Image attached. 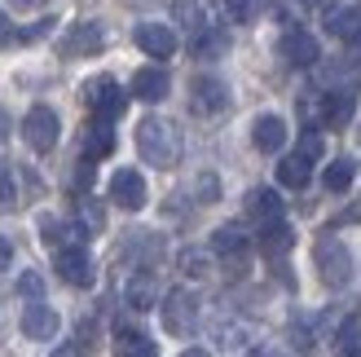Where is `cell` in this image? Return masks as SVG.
I'll use <instances>...</instances> for the list:
<instances>
[{
	"instance_id": "cell-5",
	"label": "cell",
	"mask_w": 361,
	"mask_h": 357,
	"mask_svg": "<svg viewBox=\"0 0 361 357\" xmlns=\"http://www.w3.org/2000/svg\"><path fill=\"white\" fill-rule=\"evenodd\" d=\"M229 88L225 80H216V75H194L190 80V111L198 119H216V115H225L229 111Z\"/></svg>"
},
{
	"instance_id": "cell-45",
	"label": "cell",
	"mask_w": 361,
	"mask_h": 357,
	"mask_svg": "<svg viewBox=\"0 0 361 357\" xmlns=\"http://www.w3.org/2000/svg\"><path fill=\"white\" fill-rule=\"evenodd\" d=\"M251 357H282V353H278V349H256Z\"/></svg>"
},
{
	"instance_id": "cell-41",
	"label": "cell",
	"mask_w": 361,
	"mask_h": 357,
	"mask_svg": "<svg viewBox=\"0 0 361 357\" xmlns=\"http://www.w3.org/2000/svg\"><path fill=\"white\" fill-rule=\"evenodd\" d=\"M9 265H13V243L0 238V270H9Z\"/></svg>"
},
{
	"instance_id": "cell-15",
	"label": "cell",
	"mask_w": 361,
	"mask_h": 357,
	"mask_svg": "<svg viewBox=\"0 0 361 357\" xmlns=\"http://www.w3.org/2000/svg\"><path fill=\"white\" fill-rule=\"evenodd\" d=\"M133 40H137L141 53H150V58H172V53H176V35L164 23H141Z\"/></svg>"
},
{
	"instance_id": "cell-42",
	"label": "cell",
	"mask_w": 361,
	"mask_h": 357,
	"mask_svg": "<svg viewBox=\"0 0 361 357\" xmlns=\"http://www.w3.org/2000/svg\"><path fill=\"white\" fill-rule=\"evenodd\" d=\"M9 40H13V23H9V18H5V13H0V49H5Z\"/></svg>"
},
{
	"instance_id": "cell-3",
	"label": "cell",
	"mask_w": 361,
	"mask_h": 357,
	"mask_svg": "<svg viewBox=\"0 0 361 357\" xmlns=\"http://www.w3.org/2000/svg\"><path fill=\"white\" fill-rule=\"evenodd\" d=\"M84 106L93 111V119L115 123L123 111H128V93L119 88V80H111V75H97V80H88V84H84Z\"/></svg>"
},
{
	"instance_id": "cell-30",
	"label": "cell",
	"mask_w": 361,
	"mask_h": 357,
	"mask_svg": "<svg viewBox=\"0 0 361 357\" xmlns=\"http://www.w3.org/2000/svg\"><path fill=\"white\" fill-rule=\"evenodd\" d=\"M159 252H164V247H159V238H150L146 229H141V234H137L133 243H123V256H141V265L159 260Z\"/></svg>"
},
{
	"instance_id": "cell-36",
	"label": "cell",
	"mask_w": 361,
	"mask_h": 357,
	"mask_svg": "<svg viewBox=\"0 0 361 357\" xmlns=\"http://www.w3.org/2000/svg\"><path fill=\"white\" fill-rule=\"evenodd\" d=\"M80 225L88 229V234H97V229H102V207L88 203V199H80Z\"/></svg>"
},
{
	"instance_id": "cell-46",
	"label": "cell",
	"mask_w": 361,
	"mask_h": 357,
	"mask_svg": "<svg viewBox=\"0 0 361 357\" xmlns=\"http://www.w3.org/2000/svg\"><path fill=\"white\" fill-rule=\"evenodd\" d=\"M5 133H9V115H5V111H0V137H5Z\"/></svg>"
},
{
	"instance_id": "cell-29",
	"label": "cell",
	"mask_w": 361,
	"mask_h": 357,
	"mask_svg": "<svg viewBox=\"0 0 361 357\" xmlns=\"http://www.w3.org/2000/svg\"><path fill=\"white\" fill-rule=\"evenodd\" d=\"M225 53V31H194V58H221Z\"/></svg>"
},
{
	"instance_id": "cell-31",
	"label": "cell",
	"mask_w": 361,
	"mask_h": 357,
	"mask_svg": "<svg viewBox=\"0 0 361 357\" xmlns=\"http://www.w3.org/2000/svg\"><path fill=\"white\" fill-rule=\"evenodd\" d=\"M335 349L344 353V357H357V353H361V322H357V317H348V322H344V331H339Z\"/></svg>"
},
{
	"instance_id": "cell-23",
	"label": "cell",
	"mask_w": 361,
	"mask_h": 357,
	"mask_svg": "<svg viewBox=\"0 0 361 357\" xmlns=\"http://www.w3.org/2000/svg\"><path fill=\"white\" fill-rule=\"evenodd\" d=\"M309 176H313V159H304V155H291V159H282V164H278V181L286 190H304V186H309Z\"/></svg>"
},
{
	"instance_id": "cell-27",
	"label": "cell",
	"mask_w": 361,
	"mask_h": 357,
	"mask_svg": "<svg viewBox=\"0 0 361 357\" xmlns=\"http://www.w3.org/2000/svg\"><path fill=\"white\" fill-rule=\"evenodd\" d=\"M212 340H216V349H225V353L247 349V327L243 322H216L212 327Z\"/></svg>"
},
{
	"instance_id": "cell-11",
	"label": "cell",
	"mask_w": 361,
	"mask_h": 357,
	"mask_svg": "<svg viewBox=\"0 0 361 357\" xmlns=\"http://www.w3.org/2000/svg\"><path fill=\"white\" fill-rule=\"evenodd\" d=\"M111 203L123 207V212H141V207H146V181H141V172L119 168L111 176Z\"/></svg>"
},
{
	"instance_id": "cell-26",
	"label": "cell",
	"mask_w": 361,
	"mask_h": 357,
	"mask_svg": "<svg viewBox=\"0 0 361 357\" xmlns=\"http://www.w3.org/2000/svg\"><path fill=\"white\" fill-rule=\"evenodd\" d=\"M353 176H357V164H353V159H344V155H339L335 164L326 168V176H322V181H326V190H331V194H344V190L353 186Z\"/></svg>"
},
{
	"instance_id": "cell-7",
	"label": "cell",
	"mask_w": 361,
	"mask_h": 357,
	"mask_svg": "<svg viewBox=\"0 0 361 357\" xmlns=\"http://www.w3.org/2000/svg\"><path fill=\"white\" fill-rule=\"evenodd\" d=\"M164 327H168L172 335H190V331L198 327V296H194L190 287L168 291V300H164Z\"/></svg>"
},
{
	"instance_id": "cell-10",
	"label": "cell",
	"mask_w": 361,
	"mask_h": 357,
	"mask_svg": "<svg viewBox=\"0 0 361 357\" xmlns=\"http://www.w3.org/2000/svg\"><path fill=\"white\" fill-rule=\"evenodd\" d=\"M102 44H106V31L97 27V23H75L66 35H62V58H93V53H102Z\"/></svg>"
},
{
	"instance_id": "cell-9",
	"label": "cell",
	"mask_w": 361,
	"mask_h": 357,
	"mask_svg": "<svg viewBox=\"0 0 361 357\" xmlns=\"http://www.w3.org/2000/svg\"><path fill=\"white\" fill-rule=\"evenodd\" d=\"M88 229L80 221H62V217H40V243L49 252H62V247H84Z\"/></svg>"
},
{
	"instance_id": "cell-19",
	"label": "cell",
	"mask_w": 361,
	"mask_h": 357,
	"mask_svg": "<svg viewBox=\"0 0 361 357\" xmlns=\"http://www.w3.org/2000/svg\"><path fill=\"white\" fill-rule=\"evenodd\" d=\"M322 27H326V35H335V40H353V35H361V18H357L353 5H326Z\"/></svg>"
},
{
	"instance_id": "cell-32",
	"label": "cell",
	"mask_w": 361,
	"mask_h": 357,
	"mask_svg": "<svg viewBox=\"0 0 361 357\" xmlns=\"http://www.w3.org/2000/svg\"><path fill=\"white\" fill-rule=\"evenodd\" d=\"M225 9L233 23H256L260 9H264V0H225Z\"/></svg>"
},
{
	"instance_id": "cell-37",
	"label": "cell",
	"mask_w": 361,
	"mask_h": 357,
	"mask_svg": "<svg viewBox=\"0 0 361 357\" xmlns=\"http://www.w3.org/2000/svg\"><path fill=\"white\" fill-rule=\"evenodd\" d=\"M75 344H80V353L88 357L97 349V322H80V331H75Z\"/></svg>"
},
{
	"instance_id": "cell-4",
	"label": "cell",
	"mask_w": 361,
	"mask_h": 357,
	"mask_svg": "<svg viewBox=\"0 0 361 357\" xmlns=\"http://www.w3.org/2000/svg\"><path fill=\"white\" fill-rule=\"evenodd\" d=\"M58 137H62V119H58L53 106H31V111L23 115V141L31 150L49 155L53 146H58Z\"/></svg>"
},
{
	"instance_id": "cell-38",
	"label": "cell",
	"mask_w": 361,
	"mask_h": 357,
	"mask_svg": "<svg viewBox=\"0 0 361 357\" xmlns=\"http://www.w3.org/2000/svg\"><path fill=\"white\" fill-rule=\"evenodd\" d=\"M300 155H304V159H317V155H322V133H313V128L304 133V137H300Z\"/></svg>"
},
{
	"instance_id": "cell-39",
	"label": "cell",
	"mask_w": 361,
	"mask_h": 357,
	"mask_svg": "<svg viewBox=\"0 0 361 357\" xmlns=\"http://www.w3.org/2000/svg\"><path fill=\"white\" fill-rule=\"evenodd\" d=\"M18 291H23V296H31V300H40V291H44L40 274H23V278H18Z\"/></svg>"
},
{
	"instance_id": "cell-24",
	"label": "cell",
	"mask_w": 361,
	"mask_h": 357,
	"mask_svg": "<svg viewBox=\"0 0 361 357\" xmlns=\"http://www.w3.org/2000/svg\"><path fill=\"white\" fill-rule=\"evenodd\" d=\"M291 243H295V234H291L282 221L260 225V252H264V256H286V252H291Z\"/></svg>"
},
{
	"instance_id": "cell-12",
	"label": "cell",
	"mask_w": 361,
	"mask_h": 357,
	"mask_svg": "<svg viewBox=\"0 0 361 357\" xmlns=\"http://www.w3.org/2000/svg\"><path fill=\"white\" fill-rule=\"evenodd\" d=\"M58 327H62L58 309L40 305V300H31V305L23 309V335H27V340H53V335H58Z\"/></svg>"
},
{
	"instance_id": "cell-1",
	"label": "cell",
	"mask_w": 361,
	"mask_h": 357,
	"mask_svg": "<svg viewBox=\"0 0 361 357\" xmlns=\"http://www.w3.org/2000/svg\"><path fill=\"white\" fill-rule=\"evenodd\" d=\"M137 150L154 168H176L180 164V128L172 119H159V115L141 119L137 123Z\"/></svg>"
},
{
	"instance_id": "cell-21",
	"label": "cell",
	"mask_w": 361,
	"mask_h": 357,
	"mask_svg": "<svg viewBox=\"0 0 361 357\" xmlns=\"http://www.w3.org/2000/svg\"><path fill=\"white\" fill-rule=\"evenodd\" d=\"M115 357H159V349H154L150 335H141L133 327H119V335H115Z\"/></svg>"
},
{
	"instance_id": "cell-13",
	"label": "cell",
	"mask_w": 361,
	"mask_h": 357,
	"mask_svg": "<svg viewBox=\"0 0 361 357\" xmlns=\"http://www.w3.org/2000/svg\"><path fill=\"white\" fill-rule=\"evenodd\" d=\"M282 58L291 62V66H317L322 49H317V40L304 27H291V31L282 35Z\"/></svg>"
},
{
	"instance_id": "cell-22",
	"label": "cell",
	"mask_w": 361,
	"mask_h": 357,
	"mask_svg": "<svg viewBox=\"0 0 361 357\" xmlns=\"http://www.w3.org/2000/svg\"><path fill=\"white\" fill-rule=\"evenodd\" d=\"M111 150H115L111 123H106V119H93V123H88V133H84V159H106Z\"/></svg>"
},
{
	"instance_id": "cell-18",
	"label": "cell",
	"mask_w": 361,
	"mask_h": 357,
	"mask_svg": "<svg viewBox=\"0 0 361 357\" xmlns=\"http://www.w3.org/2000/svg\"><path fill=\"white\" fill-rule=\"evenodd\" d=\"M251 141H256L260 155H278L286 146V123L278 115H260L256 123H251Z\"/></svg>"
},
{
	"instance_id": "cell-40",
	"label": "cell",
	"mask_w": 361,
	"mask_h": 357,
	"mask_svg": "<svg viewBox=\"0 0 361 357\" xmlns=\"http://www.w3.org/2000/svg\"><path fill=\"white\" fill-rule=\"evenodd\" d=\"M194 194H198V203H216V176H198Z\"/></svg>"
},
{
	"instance_id": "cell-34",
	"label": "cell",
	"mask_w": 361,
	"mask_h": 357,
	"mask_svg": "<svg viewBox=\"0 0 361 357\" xmlns=\"http://www.w3.org/2000/svg\"><path fill=\"white\" fill-rule=\"evenodd\" d=\"M207 265H212L207 252H194V247H190V252H180V270H185L190 278H203V274H207Z\"/></svg>"
},
{
	"instance_id": "cell-16",
	"label": "cell",
	"mask_w": 361,
	"mask_h": 357,
	"mask_svg": "<svg viewBox=\"0 0 361 357\" xmlns=\"http://www.w3.org/2000/svg\"><path fill=\"white\" fill-rule=\"evenodd\" d=\"M353 88H331V93H322V128H344L353 119Z\"/></svg>"
},
{
	"instance_id": "cell-47",
	"label": "cell",
	"mask_w": 361,
	"mask_h": 357,
	"mask_svg": "<svg viewBox=\"0 0 361 357\" xmlns=\"http://www.w3.org/2000/svg\"><path fill=\"white\" fill-rule=\"evenodd\" d=\"M357 133H361V128H357Z\"/></svg>"
},
{
	"instance_id": "cell-43",
	"label": "cell",
	"mask_w": 361,
	"mask_h": 357,
	"mask_svg": "<svg viewBox=\"0 0 361 357\" xmlns=\"http://www.w3.org/2000/svg\"><path fill=\"white\" fill-rule=\"evenodd\" d=\"M18 9H40V5H49V0H13Z\"/></svg>"
},
{
	"instance_id": "cell-2",
	"label": "cell",
	"mask_w": 361,
	"mask_h": 357,
	"mask_svg": "<svg viewBox=\"0 0 361 357\" xmlns=\"http://www.w3.org/2000/svg\"><path fill=\"white\" fill-rule=\"evenodd\" d=\"M313 265H317V278L326 282L331 291H339V287H348V282H353V252L335 234H322L313 243Z\"/></svg>"
},
{
	"instance_id": "cell-44",
	"label": "cell",
	"mask_w": 361,
	"mask_h": 357,
	"mask_svg": "<svg viewBox=\"0 0 361 357\" xmlns=\"http://www.w3.org/2000/svg\"><path fill=\"white\" fill-rule=\"evenodd\" d=\"M180 357H212V353H207V349H185Z\"/></svg>"
},
{
	"instance_id": "cell-33",
	"label": "cell",
	"mask_w": 361,
	"mask_h": 357,
	"mask_svg": "<svg viewBox=\"0 0 361 357\" xmlns=\"http://www.w3.org/2000/svg\"><path fill=\"white\" fill-rule=\"evenodd\" d=\"M176 23H185V27H194V31H203L207 23H203V5H198V0H176Z\"/></svg>"
},
{
	"instance_id": "cell-6",
	"label": "cell",
	"mask_w": 361,
	"mask_h": 357,
	"mask_svg": "<svg viewBox=\"0 0 361 357\" xmlns=\"http://www.w3.org/2000/svg\"><path fill=\"white\" fill-rule=\"evenodd\" d=\"M212 252L225 260V270H229L233 278H238V274L247 270V256H251V234H247L243 225H221V229L212 234Z\"/></svg>"
},
{
	"instance_id": "cell-28",
	"label": "cell",
	"mask_w": 361,
	"mask_h": 357,
	"mask_svg": "<svg viewBox=\"0 0 361 357\" xmlns=\"http://www.w3.org/2000/svg\"><path fill=\"white\" fill-rule=\"evenodd\" d=\"M317 322H322V317H295V322H291V344L300 353H313L317 349Z\"/></svg>"
},
{
	"instance_id": "cell-20",
	"label": "cell",
	"mask_w": 361,
	"mask_h": 357,
	"mask_svg": "<svg viewBox=\"0 0 361 357\" xmlns=\"http://www.w3.org/2000/svg\"><path fill=\"white\" fill-rule=\"evenodd\" d=\"M247 217L260 221V225L282 221V199H278L274 190H251V194H247Z\"/></svg>"
},
{
	"instance_id": "cell-35",
	"label": "cell",
	"mask_w": 361,
	"mask_h": 357,
	"mask_svg": "<svg viewBox=\"0 0 361 357\" xmlns=\"http://www.w3.org/2000/svg\"><path fill=\"white\" fill-rule=\"evenodd\" d=\"M18 203V181H13V172L0 164V207H13Z\"/></svg>"
},
{
	"instance_id": "cell-14",
	"label": "cell",
	"mask_w": 361,
	"mask_h": 357,
	"mask_svg": "<svg viewBox=\"0 0 361 357\" xmlns=\"http://www.w3.org/2000/svg\"><path fill=\"white\" fill-rule=\"evenodd\" d=\"M123 305H133L137 313H146L159 305V278L150 270H137L128 282H123Z\"/></svg>"
},
{
	"instance_id": "cell-8",
	"label": "cell",
	"mask_w": 361,
	"mask_h": 357,
	"mask_svg": "<svg viewBox=\"0 0 361 357\" xmlns=\"http://www.w3.org/2000/svg\"><path fill=\"white\" fill-rule=\"evenodd\" d=\"M53 265H58V278L71 282V287H93V260H88L84 247H62V252H53Z\"/></svg>"
},
{
	"instance_id": "cell-25",
	"label": "cell",
	"mask_w": 361,
	"mask_h": 357,
	"mask_svg": "<svg viewBox=\"0 0 361 357\" xmlns=\"http://www.w3.org/2000/svg\"><path fill=\"white\" fill-rule=\"evenodd\" d=\"M326 80H331V84H339V88H353V84H361V53L353 49V53H344L339 62H331Z\"/></svg>"
},
{
	"instance_id": "cell-17",
	"label": "cell",
	"mask_w": 361,
	"mask_h": 357,
	"mask_svg": "<svg viewBox=\"0 0 361 357\" xmlns=\"http://www.w3.org/2000/svg\"><path fill=\"white\" fill-rule=\"evenodd\" d=\"M168 88H172V80L164 66H141L133 75V97H141V102H164Z\"/></svg>"
}]
</instances>
